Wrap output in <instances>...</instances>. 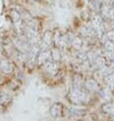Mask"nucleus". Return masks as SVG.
Listing matches in <instances>:
<instances>
[{
  "mask_svg": "<svg viewBox=\"0 0 114 121\" xmlns=\"http://www.w3.org/2000/svg\"><path fill=\"white\" fill-rule=\"evenodd\" d=\"M49 56H50V53L48 51H43L42 53H40L39 56V61L40 63H44V62H47L49 59Z\"/></svg>",
  "mask_w": 114,
  "mask_h": 121,
  "instance_id": "f257e3e1",
  "label": "nucleus"
},
{
  "mask_svg": "<svg viewBox=\"0 0 114 121\" xmlns=\"http://www.w3.org/2000/svg\"><path fill=\"white\" fill-rule=\"evenodd\" d=\"M0 80H1V77H0Z\"/></svg>",
  "mask_w": 114,
  "mask_h": 121,
  "instance_id": "f03ea898",
  "label": "nucleus"
}]
</instances>
